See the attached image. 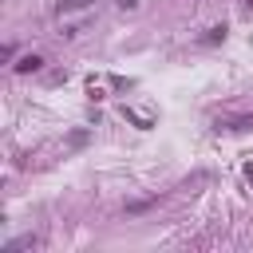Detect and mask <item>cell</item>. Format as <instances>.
I'll use <instances>...</instances> for the list:
<instances>
[{
	"instance_id": "52a82bcc",
	"label": "cell",
	"mask_w": 253,
	"mask_h": 253,
	"mask_svg": "<svg viewBox=\"0 0 253 253\" xmlns=\"http://www.w3.org/2000/svg\"><path fill=\"white\" fill-rule=\"evenodd\" d=\"M245 174H249V182H253V166H245Z\"/></svg>"
},
{
	"instance_id": "5b68a950",
	"label": "cell",
	"mask_w": 253,
	"mask_h": 253,
	"mask_svg": "<svg viewBox=\"0 0 253 253\" xmlns=\"http://www.w3.org/2000/svg\"><path fill=\"white\" fill-rule=\"evenodd\" d=\"M221 36H225V24H221V28H210V36H206V43H217Z\"/></svg>"
},
{
	"instance_id": "7a4b0ae2",
	"label": "cell",
	"mask_w": 253,
	"mask_h": 253,
	"mask_svg": "<svg viewBox=\"0 0 253 253\" xmlns=\"http://www.w3.org/2000/svg\"><path fill=\"white\" fill-rule=\"evenodd\" d=\"M40 67H43V59H40V55H24V59L16 63V71H20V75H28V71H40Z\"/></svg>"
},
{
	"instance_id": "8992f818",
	"label": "cell",
	"mask_w": 253,
	"mask_h": 253,
	"mask_svg": "<svg viewBox=\"0 0 253 253\" xmlns=\"http://www.w3.org/2000/svg\"><path fill=\"white\" fill-rule=\"evenodd\" d=\"M119 8H138V0H119Z\"/></svg>"
},
{
	"instance_id": "277c9868",
	"label": "cell",
	"mask_w": 253,
	"mask_h": 253,
	"mask_svg": "<svg viewBox=\"0 0 253 253\" xmlns=\"http://www.w3.org/2000/svg\"><path fill=\"white\" fill-rule=\"evenodd\" d=\"M87 4H95V0H63L59 12H75V8H87Z\"/></svg>"
},
{
	"instance_id": "6da1fadb",
	"label": "cell",
	"mask_w": 253,
	"mask_h": 253,
	"mask_svg": "<svg viewBox=\"0 0 253 253\" xmlns=\"http://www.w3.org/2000/svg\"><path fill=\"white\" fill-rule=\"evenodd\" d=\"M253 115H233V119H217V130H249Z\"/></svg>"
},
{
	"instance_id": "3957f363",
	"label": "cell",
	"mask_w": 253,
	"mask_h": 253,
	"mask_svg": "<svg viewBox=\"0 0 253 253\" xmlns=\"http://www.w3.org/2000/svg\"><path fill=\"white\" fill-rule=\"evenodd\" d=\"M123 115H126V119H134V123H138V126H142V130H146V126H150V119H146V115H138V111H130V107H123Z\"/></svg>"
}]
</instances>
